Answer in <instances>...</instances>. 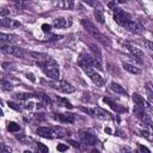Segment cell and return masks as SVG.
<instances>
[{
  "mask_svg": "<svg viewBox=\"0 0 153 153\" xmlns=\"http://www.w3.org/2000/svg\"><path fill=\"white\" fill-rule=\"evenodd\" d=\"M37 65H38V67H41V69L43 71V73H44L48 78H50V79H53V80H59V76H60L59 65H57V62H56L54 59L49 57V59L45 60V61L37 62Z\"/></svg>",
  "mask_w": 153,
  "mask_h": 153,
  "instance_id": "1",
  "label": "cell"
},
{
  "mask_svg": "<svg viewBox=\"0 0 153 153\" xmlns=\"http://www.w3.org/2000/svg\"><path fill=\"white\" fill-rule=\"evenodd\" d=\"M81 25L85 27V30L88 32V33H91L97 41H99L102 44H104V45H110L111 44V42H110V39H109V37L108 36H105V35H103L94 25H93V23L92 22H90L88 19H81Z\"/></svg>",
  "mask_w": 153,
  "mask_h": 153,
  "instance_id": "2",
  "label": "cell"
},
{
  "mask_svg": "<svg viewBox=\"0 0 153 153\" xmlns=\"http://www.w3.org/2000/svg\"><path fill=\"white\" fill-rule=\"evenodd\" d=\"M79 66L82 68V71L85 72V74H86L97 86H104V85H105V79H104L98 72H96V69H93L92 67L85 66V65H79Z\"/></svg>",
  "mask_w": 153,
  "mask_h": 153,
  "instance_id": "3",
  "label": "cell"
},
{
  "mask_svg": "<svg viewBox=\"0 0 153 153\" xmlns=\"http://www.w3.org/2000/svg\"><path fill=\"white\" fill-rule=\"evenodd\" d=\"M49 85L51 88H54L59 92H62V93H73L75 91V87L65 80H54Z\"/></svg>",
  "mask_w": 153,
  "mask_h": 153,
  "instance_id": "4",
  "label": "cell"
},
{
  "mask_svg": "<svg viewBox=\"0 0 153 153\" xmlns=\"http://www.w3.org/2000/svg\"><path fill=\"white\" fill-rule=\"evenodd\" d=\"M79 65H85V66H88V67H96L99 71L103 69V66H102L100 61H98L94 56H92L90 54H86V53H84V54L80 55Z\"/></svg>",
  "mask_w": 153,
  "mask_h": 153,
  "instance_id": "5",
  "label": "cell"
},
{
  "mask_svg": "<svg viewBox=\"0 0 153 153\" xmlns=\"http://www.w3.org/2000/svg\"><path fill=\"white\" fill-rule=\"evenodd\" d=\"M114 19H115V22L117 23V24H120L121 26H126L131 19H130V16L127 13V12H124L123 10H121L120 7L117 8V11L114 13Z\"/></svg>",
  "mask_w": 153,
  "mask_h": 153,
  "instance_id": "6",
  "label": "cell"
},
{
  "mask_svg": "<svg viewBox=\"0 0 153 153\" xmlns=\"http://www.w3.org/2000/svg\"><path fill=\"white\" fill-rule=\"evenodd\" d=\"M79 137H80L81 142L86 146H94L98 141L93 134H91L90 131H86V130H79Z\"/></svg>",
  "mask_w": 153,
  "mask_h": 153,
  "instance_id": "7",
  "label": "cell"
},
{
  "mask_svg": "<svg viewBox=\"0 0 153 153\" xmlns=\"http://www.w3.org/2000/svg\"><path fill=\"white\" fill-rule=\"evenodd\" d=\"M1 51L5 53V54H8V55L17 56V57H23V55H24V51H23L22 48L17 47V45H12V44L1 45Z\"/></svg>",
  "mask_w": 153,
  "mask_h": 153,
  "instance_id": "8",
  "label": "cell"
},
{
  "mask_svg": "<svg viewBox=\"0 0 153 153\" xmlns=\"http://www.w3.org/2000/svg\"><path fill=\"white\" fill-rule=\"evenodd\" d=\"M131 99H133V102L135 103V105L142 108V109L146 110V111H152L151 104H149L142 96H140V94H137V93H134V94L131 96Z\"/></svg>",
  "mask_w": 153,
  "mask_h": 153,
  "instance_id": "9",
  "label": "cell"
},
{
  "mask_svg": "<svg viewBox=\"0 0 153 153\" xmlns=\"http://www.w3.org/2000/svg\"><path fill=\"white\" fill-rule=\"evenodd\" d=\"M73 20L71 17L66 18V17H60V18H55L54 22H53V25L57 29H66V27H69L72 25Z\"/></svg>",
  "mask_w": 153,
  "mask_h": 153,
  "instance_id": "10",
  "label": "cell"
},
{
  "mask_svg": "<svg viewBox=\"0 0 153 153\" xmlns=\"http://www.w3.org/2000/svg\"><path fill=\"white\" fill-rule=\"evenodd\" d=\"M56 121L61 122V123H73L75 121V116L73 114H55L53 116Z\"/></svg>",
  "mask_w": 153,
  "mask_h": 153,
  "instance_id": "11",
  "label": "cell"
},
{
  "mask_svg": "<svg viewBox=\"0 0 153 153\" xmlns=\"http://www.w3.org/2000/svg\"><path fill=\"white\" fill-rule=\"evenodd\" d=\"M93 116L102 118V120H112V115L109 111H106L105 109H102L99 106L93 108Z\"/></svg>",
  "mask_w": 153,
  "mask_h": 153,
  "instance_id": "12",
  "label": "cell"
},
{
  "mask_svg": "<svg viewBox=\"0 0 153 153\" xmlns=\"http://www.w3.org/2000/svg\"><path fill=\"white\" fill-rule=\"evenodd\" d=\"M36 134L39 135V136H42V137H45V139H53V137H55L54 136V133L51 130V127L50 128L49 127H38L36 129Z\"/></svg>",
  "mask_w": 153,
  "mask_h": 153,
  "instance_id": "13",
  "label": "cell"
},
{
  "mask_svg": "<svg viewBox=\"0 0 153 153\" xmlns=\"http://www.w3.org/2000/svg\"><path fill=\"white\" fill-rule=\"evenodd\" d=\"M18 39L14 35H10V33H0V42L1 45H8V44H13L16 43Z\"/></svg>",
  "mask_w": 153,
  "mask_h": 153,
  "instance_id": "14",
  "label": "cell"
},
{
  "mask_svg": "<svg viewBox=\"0 0 153 153\" xmlns=\"http://www.w3.org/2000/svg\"><path fill=\"white\" fill-rule=\"evenodd\" d=\"M103 102L104 103H106L112 110H115L116 112H126L127 111V108L126 106H122V105H118L116 102H114L112 99H110V98H103Z\"/></svg>",
  "mask_w": 153,
  "mask_h": 153,
  "instance_id": "15",
  "label": "cell"
},
{
  "mask_svg": "<svg viewBox=\"0 0 153 153\" xmlns=\"http://www.w3.org/2000/svg\"><path fill=\"white\" fill-rule=\"evenodd\" d=\"M0 24L1 26H5V27H10V29H14V27H19L22 24L14 19H11V18H1L0 20Z\"/></svg>",
  "mask_w": 153,
  "mask_h": 153,
  "instance_id": "16",
  "label": "cell"
},
{
  "mask_svg": "<svg viewBox=\"0 0 153 153\" xmlns=\"http://www.w3.org/2000/svg\"><path fill=\"white\" fill-rule=\"evenodd\" d=\"M126 47H127V49L130 51L131 55H134V56H136V57H139V59H141V60L145 57V54H143V51H142L140 48H137V47H135V45H131V44H128V43H126Z\"/></svg>",
  "mask_w": 153,
  "mask_h": 153,
  "instance_id": "17",
  "label": "cell"
},
{
  "mask_svg": "<svg viewBox=\"0 0 153 153\" xmlns=\"http://www.w3.org/2000/svg\"><path fill=\"white\" fill-rule=\"evenodd\" d=\"M51 130H53L55 137H65V136L68 135V130L66 128H63V127H60V126L51 127Z\"/></svg>",
  "mask_w": 153,
  "mask_h": 153,
  "instance_id": "18",
  "label": "cell"
},
{
  "mask_svg": "<svg viewBox=\"0 0 153 153\" xmlns=\"http://www.w3.org/2000/svg\"><path fill=\"white\" fill-rule=\"evenodd\" d=\"M54 5L59 8H62V10H71V8H73L74 2L71 0H62V1H55Z\"/></svg>",
  "mask_w": 153,
  "mask_h": 153,
  "instance_id": "19",
  "label": "cell"
},
{
  "mask_svg": "<svg viewBox=\"0 0 153 153\" xmlns=\"http://www.w3.org/2000/svg\"><path fill=\"white\" fill-rule=\"evenodd\" d=\"M122 67H123L127 72H129V73H131V74H140V73H141V69L137 68V67H136L135 65H133V63L123 62V63H122Z\"/></svg>",
  "mask_w": 153,
  "mask_h": 153,
  "instance_id": "20",
  "label": "cell"
},
{
  "mask_svg": "<svg viewBox=\"0 0 153 153\" xmlns=\"http://www.w3.org/2000/svg\"><path fill=\"white\" fill-rule=\"evenodd\" d=\"M110 90H111V91H114L115 93H118V94H123V96H127V91L124 90V87H123V86H121L120 84L115 82V81L110 82Z\"/></svg>",
  "mask_w": 153,
  "mask_h": 153,
  "instance_id": "21",
  "label": "cell"
},
{
  "mask_svg": "<svg viewBox=\"0 0 153 153\" xmlns=\"http://www.w3.org/2000/svg\"><path fill=\"white\" fill-rule=\"evenodd\" d=\"M30 56L35 60H38V62H42V61H45L48 60L50 56L45 53H37V51H30Z\"/></svg>",
  "mask_w": 153,
  "mask_h": 153,
  "instance_id": "22",
  "label": "cell"
},
{
  "mask_svg": "<svg viewBox=\"0 0 153 153\" xmlns=\"http://www.w3.org/2000/svg\"><path fill=\"white\" fill-rule=\"evenodd\" d=\"M33 97H37V94H33V93H27V92H18L14 94V98L17 100H29Z\"/></svg>",
  "mask_w": 153,
  "mask_h": 153,
  "instance_id": "23",
  "label": "cell"
},
{
  "mask_svg": "<svg viewBox=\"0 0 153 153\" xmlns=\"http://www.w3.org/2000/svg\"><path fill=\"white\" fill-rule=\"evenodd\" d=\"M88 47H90V50L92 51V56H94L98 61H102V51H100V49L94 43H90Z\"/></svg>",
  "mask_w": 153,
  "mask_h": 153,
  "instance_id": "24",
  "label": "cell"
},
{
  "mask_svg": "<svg viewBox=\"0 0 153 153\" xmlns=\"http://www.w3.org/2000/svg\"><path fill=\"white\" fill-rule=\"evenodd\" d=\"M124 27H126L127 30L131 31V32H135V33H140V32H141V27H140V25H139L137 23H135L134 20H130Z\"/></svg>",
  "mask_w": 153,
  "mask_h": 153,
  "instance_id": "25",
  "label": "cell"
},
{
  "mask_svg": "<svg viewBox=\"0 0 153 153\" xmlns=\"http://www.w3.org/2000/svg\"><path fill=\"white\" fill-rule=\"evenodd\" d=\"M93 16H94V19L99 23V24H104L105 23V20H104V16H103V12L100 11V10H94L93 11Z\"/></svg>",
  "mask_w": 153,
  "mask_h": 153,
  "instance_id": "26",
  "label": "cell"
},
{
  "mask_svg": "<svg viewBox=\"0 0 153 153\" xmlns=\"http://www.w3.org/2000/svg\"><path fill=\"white\" fill-rule=\"evenodd\" d=\"M7 130L11 131V133H16V131H19L20 130V126L16 122H8L7 123Z\"/></svg>",
  "mask_w": 153,
  "mask_h": 153,
  "instance_id": "27",
  "label": "cell"
},
{
  "mask_svg": "<svg viewBox=\"0 0 153 153\" xmlns=\"http://www.w3.org/2000/svg\"><path fill=\"white\" fill-rule=\"evenodd\" d=\"M139 134H140L142 137L153 141V134H152L151 130H148V129H141V130H139Z\"/></svg>",
  "mask_w": 153,
  "mask_h": 153,
  "instance_id": "28",
  "label": "cell"
},
{
  "mask_svg": "<svg viewBox=\"0 0 153 153\" xmlns=\"http://www.w3.org/2000/svg\"><path fill=\"white\" fill-rule=\"evenodd\" d=\"M36 153H49V148L42 142L36 143Z\"/></svg>",
  "mask_w": 153,
  "mask_h": 153,
  "instance_id": "29",
  "label": "cell"
},
{
  "mask_svg": "<svg viewBox=\"0 0 153 153\" xmlns=\"http://www.w3.org/2000/svg\"><path fill=\"white\" fill-rule=\"evenodd\" d=\"M56 100L60 103V105H62V106H66V108H68V109H72L73 108V105L71 104V102L69 100H67L66 98H62V97H57L56 96Z\"/></svg>",
  "mask_w": 153,
  "mask_h": 153,
  "instance_id": "30",
  "label": "cell"
},
{
  "mask_svg": "<svg viewBox=\"0 0 153 153\" xmlns=\"http://www.w3.org/2000/svg\"><path fill=\"white\" fill-rule=\"evenodd\" d=\"M1 86H2V90H4V91H11V90L13 88L12 84H11L10 81H6V80H2V81H1Z\"/></svg>",
  "mask_w": 153,
  "mask_h": 153,
  "instance_id": "31",
  "label": "cell"
},
{
  "mask_svg": "<svg viewBox=\"0 0 153 153\" xmlns=\"http://www.w3.org/2000/svg\"><path fill=\"white\" fill-rule=\"evenodd\" d=\"M17 139H18L19 141H22L24 145H29V142L31 141V139H30L29 136H26V135H22V134L17 135Z\"/></svg>",
  "mask_w": 153,
  "mask_h": 153,
  "instance_id": "32",
  "label": "cell"
},
{
  "mask_svg": "<svg viewBox=\"0 0 153 153\" xmlns=\"http://www.w3.org/2000/svg\"><path fill=\"white\" fill-rule=\"evenodd\" d=\"M108 7L110 8V10H112L114 12H116L117 11V1H109L108 2Z\"/></svg>",
  "mask_w": 153,
  "mask_h": 153,
  "instance_id": "33",
  "label": "cell"
},
{
  "mask_svg": "<svg viewBox=\"0 0 153 153\" xmlns=\"http://www.w3.org/2000/svg\"><path fill=\"white\" fill-rule=\"evenodd\" d=\"M1 153H12V148L5 143H1Z\"/></svg>",
  "mask_w": 153,
  "mask_h": 153,
  "instance_id": "34",
  "label": "cell"
},
{
  "mask_svg": "<svg viewBox=\"0 0 153 153\" xmlns=\"http://www.w3.org/2000/svg\"><path fill=\"white\" fill-rule=\"evenodd\" d=\"M56 149H57V151H60V152H65V151H67V149H68V146H67V145H65V143H59V145H57V147H56Z\"/></svg>",
  "mask_w": 153,
  "mask_h": 153,
  "instance_id": "35",
  "label": "cell"
},
{
  "mask_svg": "<svg viewBox=\"0 0 153 153\" xmlns=\"http://www.w3.org/2000/svg\"><path fill=\"white\" fill-rule=\"evenodd\" d=\"M143 44L149 49V50H152L153 51V42L152 41H148V39H143Z\"/></svg>",
  "mask_w": 153,
  "mask_h": 153,
  "instance_id": "36",
  "label": "cell"
},
{
  "mask_svg": "<svg viewBox=\"0 0 153 153\" xmlns=\"http://www.w3.org/2000/svg\"><path fill=\"white\" fill-rule=\"evenodd\" d=\"M7 105H8L10 108L14 109V110H20V109H22L20 106H18V104H16V103H13V102H7Z\"/></svg>",
  "mask_w": 153,
  "mask_h": 153,
  "instance_id": "37",
  "label": "cell"
},
{
  "mask_svg": "<svg viewBox=\"0 0 153 153\" xmlns=\"http://www.w3.org/2000/svg\"><path fill=\"white\" fill-rule=\"evenodd\" d=\"M139 149H140L141 153H152L146 146H142V145H139Z\"/></svg>",
  "mask_w": 153,
  "mask_h": 153,
  "instance_id": "38",
  "label": "cell"
},
{
  "mask_svg": "<svg viewBox=\"0 0 153 153\" xmlns=\"http://www.w3.org/2000/svg\"><path fill=\"white\" fill-rule=\"evenodd\" d=\"M7 14H10V10L4 8V10H1V11H0V17H1V18H6V16H7Z\"/></svg>",
  "mask_w": 153,
  "mask_h": 153,
  "instance_id": "39",
  "label": "cell"
},
{
  "mask_svg": "<svg viewBox=\"0 0 153 153\" xmlns=\"http://www.w3.org/2000/svg\"><path fill=\"white\" fill-rule=\"evenodd\" d=\"M122 153H135V152H134V149H131L130 147L124 146V147H122Z\"/></svg>",
  "mask_w": 153,
  "mask_h": 153,
  "instance_id": "40",
  "label": "cell"
},
{
  "mask_svg": "<svg viewBox=\"0 0 153 153\" xmlns=\"http://www.w3.org/2000/svg\"><path fill=\"white\" fill-rule=\"evenodd\" d=\"M63 36L62 35H53L50 38H49V41H59V39H61Z\"/></svg>",
  "mask_w": 153,
  "mask_h": 153,
  "instance_id": "41",
  "label": "cell"
},
{
  "mask_svg": "<svg viewBox=\"0 0 153 153\" xmlns=\"http://www.w3.org/2000/svg\"><path fill=\"white\" fill-rule=\"evenodd\" d=\"M42 30H43L44 32H48V31L51 30V26H50L49 24H43V25H42Z\"/></svg>",
  "mask_w": 153,
  "mask_h": 153,
  "instance_id": "42",
  "label": "cell"
},
{
  "mask_svg": "<svg viewBox=\"0 0 153 153\" xmlns=\"http://www.w3.org/2000/svg\"><path fill=\"white\" fill-rule=\"evenodd\" d=\"M25 76H26L27 79H30L32 82H35V81H36V78L33 76V74H32V73H26V74H25Z\"/></svg>",
  "mask_w": 153,
  "mask_h": 153,
  "instance_id": "43",
  "label": "cell"
},
{
  "mask_svg": "<svg viewBox=\"0 0 153 153\" xmlns=\"http://www.w3.org/2000/svg\"><path fill=\"white\" fill-rule=\"evenodd\" d=\"M147 92H148V98L153 102V91H151V90H147Z\"/></svg>",
  "mask_w": 153,
  "mask_h": 153,
  "instance_id": "44",
  "label": "cell"
},
{
  "mask_svg": "<svg viewBox=\"0 0 153 153\" xmlns=\"http://www.w3.org/2000/svg\"><path fill=\"white\" fill-rule=\"evenodd\" d=\"M104 131H105V133H108V134H112V130H111L109 127H106V128L104 129Z\"/></svg>",
  "mask_w": 153,
  "mask_h": 153,
  "instance_id": "45",
  "label": "cell"
},
{
  "mask_svg": "<svg viewBox=\"0 0 153 153\" xmlns=\"http://www.w3.org/2000/svg\"><path fill=\"white\" fill-rule=\"evenodd\" d=\"M69 143H72V146H74V147H78V143L75 141H73V140H69Z\"/></svg>",
  "mask_w": 153,
  "mask_h": 153,
  "instance_id": "46",
  "label": "cell"
},
{
  "mask_svg": "<svg viewBox=\"0 0 153 153\" xmlns=\"http://www.w3.org/2000/svg\"><path fill=\"white\" fill-rule=\"evenodd\" d=\"M91 153H99V151H98V149H92Z\"/></svg>",
  "mask_w": 153,
  "mask_h": 153,
  "instance_id": "47",
  "label": "cell"
},
{
  "mask_svg": "<svg viewBox=\"0 0 153 153\" xmlns=\"http://www.w3.org/2000/svg\"><path fill=\"white\" fill-rule=\"evenodd\" d=\"M23 153H32V152H31V151H27V149H26V151H24Z\"/></svg>",
  "mask_w": 153,
  "mask_h": 153,
  "instance_id": "48",
  "label": "cell"
},
{
  "mask_svg": "<svg viewBox=\"0 0 153 153\" xmlns=\"http://www.w3.org/2000/svg\"><path fill=\"white\" fill-rule=\"evenodd\" d=\"M152 33H153V32H152Z\"/></svg>",
  "mask_w": 153,
  "mask_h": 153,
  "instance_id": "49",
  "label": "cell"
}]
</instances>
